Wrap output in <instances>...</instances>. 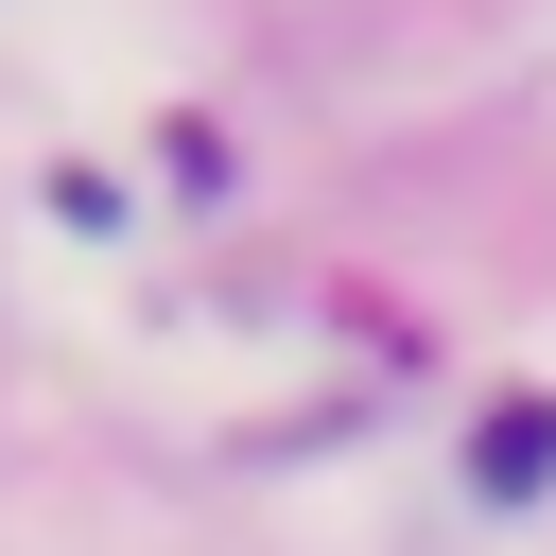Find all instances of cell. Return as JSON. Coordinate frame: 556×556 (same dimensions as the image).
Returning a JSON list of instances; mask_svg holds the SVG:
<instances>
[{
    "instance_id": "obj_1",
    "label": "cell",
    "mask_w": 556,
    "mask_h": 556,
    "mask_svg": "<svg viewBox=\"0 0 556 556\" xmlns=\"http://www.w3.org/2000/svg\"><path fill=\"white\" fill-rule=\"evenodd\" d=\"M469 486H486V504L556 486V400H486V434H469Z\"/></svg>"
}]
</instances>
